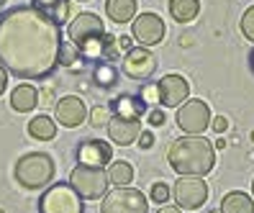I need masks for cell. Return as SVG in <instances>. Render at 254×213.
<instances>
[{
    "instance_id": "6da1fadb",
    "label": "cell",
    "mask_w": 254,
    "mask_h": 213,
    "mask_svg": "<svg viewBox=\"0 0 254 213\" xmlns=\"http://www.w3.org/2000/svg\"><path fill=\"white\" fill-rule=\"evenodd\" d=\"M62 31L36 5L10 8L0 16V65L23 80H41L59 65Z\"/></svg>"
},
{
    "instance_id": "7a4b0ae2",
    "label": "cell",
    "mask_w": 254,
    "mask_h": 213,
    "mask_svg": "<svg viewBox=\"0 0 254 213\" xmlns=\"http://www.w3.org/2000/svg\"><path fill=\"white\" fill-rule=\"evenodd\" d=\"M167 162L177 175L205 177L216 164L213 142L203 139V136H185V139H177L167 151Z\"/></svg>"
},
{
    "instance_id": "3957f363",
    "label": "cell",
    "mask_w": 254,
    "mask_h": 213,
    "mask_svg": "<svg viewBox=\"0 0 254 213\" xmlns=\"http://www.w3.org/2000/svg\"><path fill=\"white\" fill-rule=\"evenodd\" d=\"M16 182L26 190H41L44 185H49L54 180V162L49 154H41V151H34V154H26L16 162Z\"/></svg>"
},
{
    "instance_id": "277c9868",
    "label": "cell",
    "mask_w": 254,
    "mask_h": 213,
    "mask_svg": "<svg viewBox=\"0 0 254 213\" xmlns=\"http://www.w3.org/2000/svg\"><path fill=\"white\" fill-rule=\"evenodd\" d=\"M69 185L74 188L82 201H98L108 193V172L103 167H87L77 164L69 172Z\"/></svg>"
},
{
    "instance_id": "5b68a950",
    "label": "cell",
    "mask_w": 254,
    "mask_h": 213,
    "mask_svg": "<svg viewBox=\"0 0 254 213\" xmlns=\"http://www.w3.org/2000/svg\"><path fill=\"white\" fill-rule=\"evenodd\" d=\"M82 198L69 182H57L39 198V213H82Z\"/></svg>"
},
{
    "instance_id": "8992f818",
    "label": "cell",
    "mask_w": 254,
    "mask_h": 213,
    "mask_svg": "<svg viewBox=\"0 0 254 213\" xmlns=\"http://www.w3.org/2000/svg\"><path fill=\"white\" fill-rule=\"evenodd\" d=\"M100 213H149V201L136 188H116L103 195Z\"/></svg>"
},
{
    "instance_id": "52a82bcc",
    "label": "cell",
    "mask_w": 254,
    "mask_h": 213,
    "mask_svg": "<svg viewBox=\"0 0 254 213\" xmlns=\"http://www.w3.org/2000/svg\"><path fill=\"white\" fill-rule=\"evenodd\" d=\"M177 126L190 136H203V131L211 126V108L208 103L195 98V100H185V105L175 116Z\"/></svg>"
},
{
    "instance_id": "ba28073f",
    "label": "cell",
    "mask_w": 254,
    "mask_h": 213,
    "mask_svg": "<svg viewBox=\"0 0 254 213\" xmlns=\"http://www.w3.org/2000/svg\"><path fill=\"white\" fill-rule=\"evenodd\" d=\"M175 201L180 208L185 211H195L200 208L205 201H208V185L203 182V177H195V175H180V180L175 182Z\"/></svg>"
},
{
    "instance_id": "9c48e42d",
    "label": "cell",
    "mask_w": 254,
    "mask_h": 213,
    "mask_svg": "<svg viewBox=\"0 0 254 213\" xmlns=\"http://www.w3.org/2000/svg\"><path fill=\"white\" fill-rule=\"evenodd\" d=\"M67 36L74 47H80V44L90 41V39H103L106 36V26H103V21L95 13H77V16L69 21Z\"/></svg>"
},
{
    "instance_id": "30bf717a",
    "label": "cell",
    "mask_w": 254,
    "mask_h": 213,
    "mask_svg": "<svg viewBox=\"0 0 254 213\" xmlns=\"http://www.w3.org/2000/svg\"><path fill=\"white\" fill-rule=\"evenodd\" d=\"M131 39H136L139 47H154L164 39V21L157 13H139L131 28Z\"/></svg>"
},
{
    "instance_id": "8fae6325",
    "label": "cell",
    "mask_w": 254,
    "mask_h": 213,
    "mask_svg": "<svg viewBox=\"0 0 254 213\" xmlns=\"http://www.w3.org/2000/svg\"><path fill=\"white\" fill-rule=\"evenodd\" d=\"M154 70H157V59L146 47H133V49L126 52L124 72L128 74L131 80H146V77L154 74Z\"/></svg>"
},
{
    "instance_id": "7c38bea8",
    "label": "cell",
    "mask_w": 254,
    "mask_h": 213,
    "mask_svg": "<svg viewBox=\"0 0 254 213\" xmlns=\"http://www.w3.org/2000/svg\"><path fill=\"white\" fill-rule=\"evenodd\" d=\"M157 87H159V103L167 105V108H177L190 95V82L183 74H167V77H162Z\"/></svg>"
},
{
    "instance_id": "4fadbf2b",
    "label": "cell",
    "mask_w": 254,
    "mask_h": 213,
    "mask_svg": "<svg viewBox=\"0 0 254 213\" xmlns=\"http://www.w3.org/2000/svg\"><path fill=\"white\" fill-rule=\"evenodd\" d=\"M113 159V146L103 139H85L77 146V162L87 167H106Z\"/></svg>"
},
{
    "instance_id": "5bb4252c",
    "label": "cell",
    "mask_w": 254,
    "mask_h": 213,
    "mask_svg": "<svg viewBox=\"0 0 254 213\" xmlns=\"http://www.w3.org/2000/svg\"><path fill=\"white\" fill-rule=\"evenodd\" d=\"M108 136H111V142L118 144V146H128L139 139V134H141V124H139V118H126V116H111L108 121Z\"/></svg>"
},
{
    "instance_id": "9a60e30c",
    "label": "cell",
    "mask_w": 254,
    "mask_h": 213,
    "mask_svg": "<svg viewBox=\"0 0 254 213\" xmlns=\"http://www.w3.org/2000/svg\"><path fill=\"white\" fill-rule=\"evenodd\" d=\"M85 118H87V108L77 95H64L57 103V121L64 129H77Z\"/></svg>"
},
{
    "instance_id": "2e32d148",
    "label": "cell",
    "mask_w": 254,
    "mask_h": 213,
    "mask_svg": "<svg viewBox=\"0 0 254 213\" xmlns=\"http://www.w3.org/2000/svg\"><path fill=\"white\" fill-rule=\"evenodd\" d=\"M39 105V93L34 85H18L16 90L10 93V108L18 111V113H28Z\"/></svg>"
},
{
    "instance_id": "e0dca14e",
    "label": "cell",
    "mask_w": 254,
    "mask_h": 213,
    "mask_svg": "<svg viewBox=\"0 0 254 213\" xmlns=\"http://www.w3.org/2000/svg\"><path fill=\"white\" fill-rule=\"evenodd\" d=\"M221 213H254V201L247 195V193H229V195H223V201H221Z\"/></svg>"
},
{
    "instance_id": "ac0fdd59",
    "label": "cell",
    "mask_w": 254,
    "mask_h": 213,
    "mask_svg": "<svg viewBox=\"0 0 254 213\" xmlns=\"http://www.w3.org/2000/svg\"><path fill=\"white\" fill-rule=\"evenodd\" d=\"M106 13L116 23H126L136 16V0H106Z\"/></svg>"
},
{
    "instance_id": "d6986e66",
    "label": "cell",
    "mask_w": 254,
    "mask_h": 213,
    "mask_svg": "<svg viewBox=\"0 0 254 213\" xmlns=\"http://www.w3.org/2000/svg\"><path fill=\"white\" fill-rule=\"evenodd\" d=\"M170 13L177 23H190L200 13V0H170Z\"/></svg>"
},
{
    "instance_id": "ffe728a7",
    "label": "cell",
    "mask_w": 254,
    "mask_h": 213,
    "mask_svg": "<svg viewBox=\"0 0 254 213\" xmlns=\"http://www.w3.org/2000/svg\"><path fill=\"white\" fill-rule=\"evenodd\" d=\"M28 136L39 139V142H52L57 136V124L49 116H36V118L28 121Z\"/></svg>"
},
{
    "instance_id": "44dd1931",
    "label": "cell",
    "mask_w": 254,
    "mask_h": 213,
    "mask_svg": "<svg viewBox=\"0 0 254 213\" xmlns=\"http://www.w3.org/2000/svg\"><path fill=\"white\" fill-rule=\"evenodd\" d=\"M113 111L116 116H126V118H141L146 105L139 98H131V95H121L118 100H113Z\"/></svg>"
},
{
    "instance_id": "7402d4cb",
    "label": "cell",
    "mask_w": 254,
    "mask_h": 213,
    "mask_svg": "<svg viewBox=\"0 0 254 213\" xmlns=\"http://www.w3.org/2000/svg\"><path fill=\"white\" fill-rule=\"evenodd\" d=\"M131 180H133V167H131V162L118 159V162L111 164L108 182H113L116 188H126V185H131Z\"/></svg>"
},
{
    "instance_id": "603a6c76",
    "label": "cell",
    "mask_w": 254,
    "mask_h": 213,
    "mask_svg": "<svg viewBox=\"0 0 254 213\" xmlns=\"http://www.w3.org/2000/svg\"><path fill=\"white\" fill-rule=\"evenodd\" d=\"M57 62L62 67H69V70H80L82 67V57H80V49L74 47L72 41H62L59 44V57Z\"/></svg>"
},
{
    "instance_id": "cb8c5ba5",
    "label": "cell",
    "mask_w": 254,
    "mask_h": 213,
    "mask_svg": "<svg viewBox=\"0 0 254 213\" xmlns=\"http://www.w3.org/2000/svg\"><path fill=\"white\" fill-rule=\"evenodd\" d=\"M93 77L100 87H111L116 80H118V70L113 62H108V59H100V62H95V70H93Z\"/></svg>"
},
{
    "instance_id": "d4e9b609",
    "label": "cell",
    "mask_w": 254,
    "mask_h": 213,
    "mask_svg": "<svg viewBox=\"0 0 254 213\" xmlns=\"http://www.w3.org/2000/svg\"><path fill=\"white\" fill-rule=\"evenodd\" d=\"M52 18L57 26L69 23L72 21V0H57L54 8H52Z\"/></svg>"
},
{
    "instance_id": "484cf974",
    "label": "cell",
    "mask_w": 254,
    "mask_h": 213,
    "mask_svg": "<svg viewBox=\"0 0 254 213\" xmlns=\"http://www.w3.org/2000/svg\"><path fill=\"white\" fill-rule=\"evenodd\" d=\"M111 108H106V105H95V108L90 111V126L100 129V126H108V121H111Z\"/></svg>"
},
{
    "instance_id": "4316f807",
    "label": "cell",
    "mask_w": 254,
    "mask_h": 213,
    "mask_svg": "<svg viewBox=\"0 0 254 213\" xmlns=\"http://www.w3.org/2000/svg\"><path fill=\"white\" fill-rule=\"evenodd\" d=\"M149 195H152V201H154V203L164 206V203L170 201L172 190H170V185H167V182H154V185H152V193H149Z\"/></svg>"
},
{
    "instance_id": "83f0119b",
    "label": "cell",
    "mask_w": 254,
    "mask_h": 213,
    "mask_svg": "<svg viewBox=\"0 0 254 213\" xmlns=\"http://www.w3.org/2000/svg\"><path fill=\"white\" fill-rule=\"evenodd\" d=\"M139 100H141L144 105H157V103H159V87H157V85H144V87L139 90Z\"/></svg>"
},
{
    "instance_id": "f1b7e54d",
    "label": "cell",
    "mask_w": 254,
    "mask_h": 213,
    "mask_svg": "<svg viewBox=\"0 0 254 213\" xmlns=\"http://www.w3.org/2000/svg\"><path fill=\"white\" fill-rule=\"evenodd\" d=\"M242 34H244L249 41H254V5L247 8L244 16H242Z\"/></svg>"
},
{
    "instance_id": "f546056e",
    "label": "cell",
    "mask_w": 254,
    "mask_h": 213,
    "mask_svg": "<svg viewBox=\"0 0 254 213\" xmlns=\"http://www.w3.org/2000/svg\"><path fill=\"white\" fill-rule=\"evenodd\" d=\"M164 121H167V116H164L162 111H149V126H154V129H159L162 124H164Z\"/></svg>"
},
{
    "instance_id": "4dcf8cb0",
    "label": "cell",
    "mask_w": 254,
    "mask_h": 213,
    "mask_svg": "<svg viewBox=\"0 0 254 213\" xmlns=\"http://www.w3.org/2000/svg\"><path fill=\"white\" fill-rule=\"evenodd\" d=\"M211 129H213V131H216V134L221 136L223 131L229 129V118H223V116H216V118L211 121Z\"/></svg>"
},
{
    "instance_id": "1f68e13d",
    "label": "cell",
    "mask_w": 254,
    "mask_h": 213,
    "mask_svg": "<svg viewBox=\"0 0 254 213\" xmlns=\"http://www.w3.org/2000/svg\"><path fill=\"white\" fill-rule=\"evenodd\" d=\"M139 146L141 149H152L154 146V134L152 131H141L139 134Z\"/></svg>"
},
{
    "instance_id": "d6a6232c",
    "label": "cell",
    "mask_w": 254,
    "mask_h": 213,
    "mask_svg": "<svg viewBox=\"0 0 254 213\" xmlns=\"http://www.w3.org/2000/svg\"><path fill=\"white\" fill-rule=\"evenodd\" d=\"M118 47H121V49H133V39L131 36H121V39H118Z\"/></svg>"
},
{
    "instance_id": "836d02e7",
    "label": "cell",
    "mask_w": 254,
    "mask_h": 213,
    "mask_svg": "<svg viewBox=\"0 0 254 213\" xmlns=\"http://www.w3.org/2000/svg\"><path fill=\"white\" fill-rule=\"evenodd\" d=\"M54 3H57V0H34V5H36V8H41V10L54 8Z\"/></svg>"
},
{
    "instance_id": "e575fe53",
    "label": "cell",
    "mask_w": 254,
    "mask_h": 213,
    "mask_svg": "<svg viewBox=\"0 0 254 213\" xmlns=\"http://www.w3.org/2000/svg\"><path fill=\"white\" fill-rule=\"evenodd\" d=\"M5 85H8V72H5V67H3V65H0V95H3Z\"/></svg>"
},
{
    "instance_id": "d590c367",
    "label": "cell",
    "mask_w": 254,
    "mask_h": 213,
    "mask_svg": "<svg viewBox=\"0 0 254 213\" xmlns=\"http://www.w3.org/2000/svg\"><path fill=\"white\" fill-rule=\"evenodd\" d=\"M159 213H183V208H177V206H164V208H159Z\"/></svg>"
},
{
    "instance_id": "8d00e7d4",
    "label": "cell",
    "mask_w": 254,
    "mask_h": 213,
    "mask_svg": "<svg viewBox=\"0 0 254 213\" xmlns=\"http://www.w3.org/2000/svg\"><path fill=\"white\" fill-rule=\"evenodd\" d=\"M249 62H252V70H254V52H252V57H249Z\"/></svg>"
},
{
    "instance_id": "74e56055",
    "label": "cell",
    "mask_w": 254,
    "mask_h": 213,
    "mask_svg": "<svg viewBox=\"0 0 254 213\" xmlns=\"http://www.w3.org/2000/svg\"><path fill=\"white\" fill-rule=\"evenodd\" d=\"M3 3H8V0H0V5H3Z\"/></svg>"
},
{
    "instance_id": "f35d334b",
    "label": "cell",
    "mask_w": 254,
    "mask_h": 213,
    "mask_svg": "<svg viewBox=\"0 0 254 213\" xmlns=\"http://www.w3.org/2000/svg\"><path fill=\"white\" fill-rule=\"evenodd\" d=\"M252 193H254V182H252Z\"/></svg>"
},
{
    "instance_id": "ab89813d",
    "label": "cell",
    "mask_w": 254,
    "mask_h": 213,
    "mask_svg": "<svg viewBox=\"0 0 254 213\" xmlns=\"http://www.w3.org/2000/svg\"><path fill=\"white\" fill-rule=\"evenodd\" d=\"M77 3H85V0H77Z\"/></svg>"
},
{
    "instance_id": "60d3db41",
    "label": "cell",
    "mask_w": 254,
    "mask_h": 213,
    "mask_svg": "<svg viewBox=\"0 0 254 213\" xmlns=\"http://www.w3.org/2000/svg\"><path fill=\"white\" fill-rule=\"evenodd\" d=\"M252 139H254V131H252Z\"/></svg>"
},
{
    "instance_id": "b9f144b4",
    "label": "cell",
    "mask_w": 254,
    "mask_h": 213,
    "mask_svg": "<svg viewBox=\"0 0 254 213\" xmlns=\"http://www.w3.org/2000/svg\"><path fill=\"white\" fill-rule=\"evenodd\" d=\"M213 213H221V211H213Z\"/></svg>"
},
{
    "instance_id": "7bdbcfd3",
    "label": "cell",
    "mask_w": 254,
    "mask_h": 213,
    "mask_svg": "<svg viewBox=\"0 0 254 213\" xmlns=\"http://www.w3.org/2000/svg\"><path fill=\"white\" fill-rule=\"evenodd\" d=\"M0 213H3V211H0Z\"/></svg>"
}]
</instances>
